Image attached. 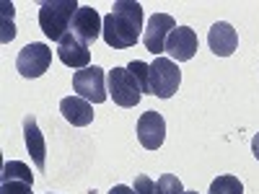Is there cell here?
I'll use <instances>...</instances> for the list:
<instances>
[{
    "label": "cell",
    "instance_id": "cell-1",
    "mask_svg": "<svg viewBox=\"0 0 259 194\" xmlns=\"http://www.w3.org/2000/svg\"><path fill=\"white\" fill-rule=\"evenodd\" d=\"M143 31V6L135 0H117L112 13L104 16V41L112 50H130L138 44Z\"/></svg>",
    "mask_w": 259,
    "mask_h": 194
},
{
    "label": "cell",
    "instance_id": "cell-2",
    "mask_svg": "<svg viewBox=\"0 0 259 194\" xmlns=\"http://www.w3.org/2000/svg\"><path fill=\"white\" fill-rule=\"evenodd\" d=\"M78 3L75 0H45L39 6V26L45 31L47 39L52 41H62V36L70 34L73 26V18L78 13Z\"/></svg>",
    "mask_w": 259,
    "mask_h": 194
},
{
    "label": "cell",
    "instance_id": "cell-3",
    "mask_svg": "<svg viewBox=\"0 0 259 194\" xmlns=\"http://www.w3.org/2000/svg\"><path fill=\"white\" fill-rule=\"evenodd\" d=\"M106 85H109V96L114 99L117 106H122V109H135L143 99L138 80L133 78V73L127 68H112L106 73Z\"/></svg>",
    "mask_w": 259,
    "mask_h": 194
},
{
    "label": "cell",
    "instance_id": "cell-4",
    "mask_svg": "<svg viewBox=\"0 0 259 194\" xmlns=\"http://www.w3.org/2000/svg\"><path fill=\"white\" fill-rule=\"evenodd\" d=\"M182 83V70L174 60L168 57H156V62H150V93L158 99H171L179 91Z\"/></svg>",
    "mask_w": 259,
    "mask_h": 194
},
{
    "label": "cell",
    "instance_id": "cell-5",
    "mask_svg": "<svg viewBox=\"0 0 259 194\" xmlns=\"http://www.w3.org/2000/svg\"><path fill=\"white\" fill-rule=\"evenodd\" d=\"M73 91L85 99L89 104H104L109 99V85H106V73L96 65H89L73 75Z\"/></svg>",
    "mask_w": 259,
    "mask_h": 194
},
{
    "label": "cell",
    "instance_id": "cell-6",
    "mask_svg": "<svg viewBox=\"0 0 259 194\" xmlns=\"http://www.w3.org/2000/svg\"><path fill=\"white\" fill-rule=\"evenodd\" d=\"M50 62H52V50L47 44H41V41H31V44H26L18 52L16 70L24 78H39L50 70Z\"/></svg>",
    "mask_w": 259,
    "mask_h": 194
},
{
    "label": "cell",
    "instance_id": "cell-7",
    "mask_svg": "<svg viewBox=\"0 0 259 194\" xmlns=\"http://www.w3.org/2000/svg\"><path fill=\"white\" fill-rule=\"evenodd\" d=\"M177 29V21H174V16H168V13H153L150 16V21H148V26H145V31H143V44H145V50L150 52V55H161V52H166V41H168V36H171V31Z\"/></svg>",
    "mask_w": 259,
    "mask_h": 194
},
{
    "label": "cell",
    "instance_id": "cell-8",
    "mask_svg": "<svg viewBox=\"0 0 259 194\" xmlns=\"http://www.w3.org/2000/svg\"><path fill=\"white\" fill-rule=\"evenodd\" d=\"M104 31V18L99 16V11L94 6H80L75 18H73V26H70V34L78 36L83 44H91L96 41Z\"/></svg>",
    "mask_w": 259,
    "mask_h": 194
},
{
    "label": "cell",
    "instance_id": "cell-9",
    "mask_svg": "<svg viewBox=\"0 0 259 194\" xmlns=\"http://www.w3.org/2000/svg\"><path fill=\"white\" fill-rule=\"evenodd\" d=\"M197 50H200L197 34H194V29H189V26H177L174 31H171L168 41H166V52L171 55L174 62L192 60L194 55H197Z\"/></svg>",
    "mask_w": 259,
    "mask_h": 194
},
{
    "label": "cell",
    "instance_id": "cell-10",
    "mask_svg": "<svg viewBox=\"0 0 259 194\" xmlns=\"http://www.w3.org/2000/svg\"><path fill=\"white\" fill-rule=\"evenodd\" d=\"M138 140L145 150H158L166 140V122L158 112H145L138 119Z\"/></svg>",
    "mask_w": 259,
    "mask_h": 194
},
{
    "label": "cell",
    "instance_id": "cell-11",
    "mask_svg": "<svg viewBox=\"0 0 259 194\" xmlns=\"http://www.w3.org/2000/svg\"><path fill=\"white\" fill-rule=\"evenodd\" d=\"M57 57H60L62 65H68V68H73L78 73L83 68H89L91 50H89V44H83L78 36L68 34V36H62V41L57 44Z\"/></svg>",
    "mask_w": 259,
    "mask_h": 194
},
{
    "label": "cell",
    "instance_id": "cell-12",
    "mask_svg": "<svg viewBox=\"0 0 259 194\" xmlns=\"http://www.w3.org/2000/svg\"><path fill=\"white\" fill-rule=\"evenodd\" d=\"M207 44L212 50V55L218 57H231L236 52V47H239V34H236V29L231 24H226V21H218V24H212L210 34H207Z\"/></svg>",
    "mask_w": 259,
    "mask_h": 194
},
{
    "label": "cell",
    "instance_id": "cell-13",
    "mask_svg": "<svg viewBox=\"0 0 259 194\" xmlns=\"http://www.w3.org/2000/svg\"><path fill=\"white\" fill-rule=\"evenodd\" d=\"M24 140H26V150L34 158L36 171H45V166H47V142H45V135L39 132L36 119L31 114L24 117Z\"/></svg>",
    "mask_w": 259,
    "mask_h": 194
},
{
    "label": "cell",
    "instance_id": "cell-14",
    "mask_svg": "<svg viewBox=\"0 0 259 194\" xmlns=\"http://www.w3.org/2000/svg\"><path fill=\"white\" fill-rule=\"evenodd\" d=\"M60 112H62V117L68 119L73 127H85V124L94 122V106L85 99H80V96L62 99L60 101Z\"/></svg>",
    "mask_w": 259,
    "mask_h": 194
},
{
    "label": "cell",
    "instance_id": "cell-15",
    "mask_svg": "<svg viewBox=\"0 0 259 194\" xmlns=\"http://www.w3.org/2000/svg\"><path fill=\"white\" fill-rule=\"evenodd\" d=\"M207 194H244V184L233 174H221L218 179H212Z\"/></svg>",
    "mask_w": 259,
    "mask_h": 194
},
{
    "label": "cell",
    "instance_id": "cell-16",
    "mask_svg": "<svg viewBox=\"0 0 259 194\" xmlns=\"http://www.w3.org/2000/svg\"><path fill=\"white\" fill-rule=\"evenodd\" d=\"M127 70L133 73V78L138 80L140 91L143 93H150V65H145L143 60H133V62L127 65Z\"/></svg>",
    "mask_w": 259,
    "mask_h": 194
},
{
    "label": "cell",
    "instance_id": "cell-17",
    "mask_svg": "<svg viewBox=\"0 0 259 194\" xmlns=\"http://www.w3.org/2000/svg\"><path fill=\"white\" fill-rule=\"evenodd\" d=\"M0 179H26L34 184V176H31V168L26 163L21 161H6L3 163V174H0Z\"/></svg>",
    "mask_w": 259,
    "mask_h": 194
},
{
    "label": "cell",
    "instance_id": "cell-18",
    "mask_svg": "<svg viewBox=\"0 0 259 194\" xmlns=\"http://www.w3.org/2000/svg\"><path fill=\"white\" fill-rule=\"evenodd\" d=\"M156 194H184V186H182L179 176L163 174V176L156 181Z\"/></svg>",
    "mask_w": 259,
    "mask_h": 194
},
{
    "label": "cell",
    "instance_id": "cell-19",
    "mask_svg": "<svg viewBox=\"0 0 259 194\" xmlns=\"http://www.w3.org/2000/svg\"><path fill=\"white\" fill-rule=\"evenodd\" d=\"M0 194H31V181H26V179H0Z\"/></svg>",
    "mask_w": 259,
    "mask_h": 194
},
{
    "label": "cell",
    "instance_id": "cell-20",
    "mask_svg": "<svg viewBox=\"0 0 259 194\" xmlns=\"http://www.w3.org/2000/svg\"><path fill=\"white\" fill-rule=\"evenodd\" d=\"M0 8H3V36H0V39H3V44H8V41L16 36V26H13V3H8V0H6V3L0 6Z\"/></svg>",
    "mask_w": 259,
    "mask_h": 194
},
{
    "label": "cell",
    "instance_id": "cell-21",
    "mask_svg": "<svg viewBox=\"0 0 259 194\" xmlns=\"http://www.w3.org/2000/svg\"><path fill=\"white\" fill-rule=\"evenodd\" d=\"M135 194H156V181L150 179V176H145V174H140V176H135Z\"/></svg>",
    "mask_w": 259,
    "mask_h": 194
},
{
    "label": "cell",
    "instance_id": "cell-22",
    "mask_svg": "<svg viewBox=\"0 0 259 194\" xmlns=\"http://www.w3.org/2000/svg\"><path fill=\"white\" fill-rule=\"evenodd\" d=\"M109 194H135V189L133 186H124V184H117V186L109 189Z\"/></svg>",
    "mask_w": 259,
    "mask_h": 194
},
{
    "label": "cell",
    "instance_id": "cell-23",
    "mask_svg": "<svg viewBox=\"0 0 259 194\" xmlns=\"http://www.w3.org/2000/svg\"><path fill=\"white\" fill-rule=\"evenodd\" d=\"M251 153H254V158L259 161V132H256L254 140H251Z\"/></svg>",
    "mask_w": 259,
    "mask_h": 194
},
{
    "label": "cell",
    "instance_id": "cell-24",
    "mask_svg": "<svg viewBox=\"0 0 259 194\" xmlns=\"http://www.w3.org/2000/svg\"><path fill=\"white\" fill-rule=\"evenodd\" d=\"M184 194H200V191H184Z\"/></svg>",
    "mask_w": 259,
    "mask_h": 194
},
{
    "label": "cell",
    "instance_id": "cell-25",
    "mask_svg": "<svg viewBox=\"0 0 259 194\" xmlns=\"http://www.w3.org/2000/svg\"><path fill=\"white\" fill-rule=\"evenodd\" d=\"M50 194H52V191H50Z\"/></svg>",
    "mask_w": 259,
    "mask_h": 194
}]
</instances>
